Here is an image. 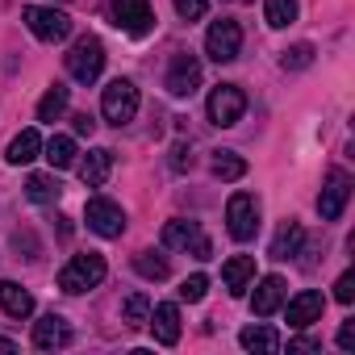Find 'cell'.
<instances>
[{
	"mask_svg": "<svg viewBox=\"0 0 355 355\" xmlns=\"http://www.w3.org/2000/svg\"><path fill=\"white\" fill-rule=\"evenodd\" d=\"M0 351L9 355V351H17V343H13V338H5V334H0Z\"/></svg>",
	"mask_w": 355,
	"mask_h": 355,
	"instance_id": "cell-38",
	"label": "cell"
},
{
	"mask_svg": "<svg viewBox=\"0 0 355 355\" xmlns=\"http://www.w3.org/2000/svg\"><path fill=\"white\" fill-rule=\"evenodd\" d=\"M163 247H171V251H193L197 259H209V255H214V247H209L201 222H189V218H171V222L163 226Z\"/></svg>",
	"mask_w": 355,
	"mask_h": 355,
	"instance_id": "cell-4",
	"label": "cell"
},
{
	"mask_svg": "<svg viewBox=\"0 0 355 355\" xmlns=\"http://www.w3.org/2000/svg\"><path fill=\"white\" fill-rule=\"evenodd\" d=\"M263 17H268L272 30L293 26V21H297V0H268V5H263Z\"/></svg>",
	"mask_w": 355,
	"mask_h": 355,
	"instance_id": "cell-28",
	"label": "cell"
},
{
	"mask_svg": "<svg viewBox=\"0 0 355 355\" xmlns=\"http://www.w3.org/2000/svg\"><path fill=\"white\" fill-rule=\"evenodd\" d=\"M84 218H88V230H96L101 239H121V230H125V214L109 197H92L88 209H84Z\"/></svg>",
	"mask_w": 355,
	"mask_h": 355,
	"instance_id": "cell-11",
	"label": "cell"
},
{
	"mask_svg": "<svg viewBox=\"0 0 355 355\" xmlns=\"http://www.w3.org/2000/svg\"><path fill=\"white\" fill-rule=\"evenodd\" d=\"M243 113H247V92L239 84H218L209 92V121L214 125H222V130L226 125H239Z\"/></svg>",
	"mask_w": 355,
	"mask_h": 355,
	"instance_id": "cell-7",
	"label": "cell"
},
{
	"mask_svg": "<svg viewBox=\"0 0 355 355\" xmlns=\"http://www.w3.org/2000/svg\"><path fill=\"white\" fill-rule=\"evenodd\" d=\"M318 347H322L318 338H293L288 343V351H318Z\"/></svg>",
	"mask_w": 355,
	"mask_h": 355,
	"instance_id": "cell-37",
	"label": "cell"
},
{
	"mask_svg": "<svg viewBox=\"0 0 355 355\" xmlns=\"http://www.w3.org/2000/svg\"><path fill=\"white\" fill-rule=\"evenodd\" d=\"M42 155H46V163H51L55 171H63V167H71V163H76V138L55 134V138L42 146Z\"/></svg>",
	"mask_w": 355,
	"mask_h": 355,
	"instance_id": "cell-25",
	"label": "cell"
},
{
	"mask_svg": "<svg viewBox=\"0 0 355 355\" xmlns=\"http://www.w3.org/2000/svg\"><path fill=\"white\" fill-rule=\"evenodd\" d=\"M26 26L38 42H63L71 34V17L55 5H30L26 9Z\"/></svg>",
	"mask_w": 355,
	"mask_h": 355,
	"instance_id": "cell-5",
	"label": "cell"
},
{
	"mask_svg": "<svg viewBox=\"0 0 355 355\" xmlns=\"http://www.w3.org/2000/svg\"><path fill=\"white\" fill-rule=\"evenodd\" d=\"M222 280H226L230 297H243V293L251 288V280H255V259H251V255H234V259H226V263H222Z\"/></svg>",
	"mask_w": 355,
	"mask_h": 355,
	"instance_id": "cell-17",
	"label": "cell"
},
{
	"mask_svg": "<svg viewBox=\"0 0 355 355\" xmlns=\"http://www.w3.org/2000/svg\"><path fill=\"white\" fill-rule=\"evenodd\" d=\"M171 167H175V171H189V167H193V146L175 142V146H171Z\"/></svg>",
	"mask_w": 355,
	"mask_h": 355,
	"instance_id": "cell-34",
	"label": "cell"
},
{
	"mask_svg": "<svg viewBox=\"0 0 355 355\" xmlns=\"http://www.w3.org/2000/svg\"><path fill=\"white\" fill-rule=\"evenodd\" d=\"M239 343H243V351H259V355H276L280 351V334L272 326H247L239 334Z\"/></svg>",
	"mask_w": 355,
	"mask_h": 355,
	"instance_id": "cell-23",
	"label": "cell"
},
{
	"mask_svg": "<svg viewBox=\"0 0 355 355\" xmlns=\"http://www.w3.org/2000/svg\"><path fill=\"white\" fill-rule=\"evenodd\" d=\"M284 297H288L284 280H280V276H263V280L255 284V293H251V309H255L259 318H272V313L284 305Z\"/></svg>",
	"mask_w": 355,
	"mask_h": 355,
	"instance_id": "cell-15",
	"label": "cell"
},
{
	"mask_svg": "<svg viewBox=\"0 0 355 355\" xmlns=\"http://www.w3.org/2000/svg\"><path fill=\"white\" fill-rule=\"evenodd\" d=\"M209 9V0H175V13H180L184 21H201Z\"/></svg>",
	"mask_w": 355,
	"mask_h": 355,
	"instance_id": "cell-32",
	"label": "cell"
},
{
	"mask_svg": "<svg viewBox=\"0 0 355 355\" xmlns=\"http://www.w3.org/2000/svg\"><path fill=\"white\" fill-rule=\"evenodd\" d=\"M301 243H305V230H301L297 222H284V226L276 230V239H272V259H293V255H301Z\"/></svg>",
	"mask_w": 355,
	"mask_h": 355,
	"instance_id": "cell-22",
	"label": "cell"
},
{
	"mask_svg": "<svg viewBox=\"0 0 355 355\" xmlns=\"http://www.w3.org/2000/svg\"><path fill=\"white\" fill-rule=\"evenodd\" d=\"M322 309H326V297L322 293H313V288H305V293H297L293 301H288V326L293 330H305V326H313V322H322Z\"/></svg>",
	"mask_w": 355,
	"mask_h": 355,
	"instance_id": "cell-13",
	"label": "cell"
},
{
	"mask_svg": "<svg viewBox=\"0 0 355 355\" xmlns=\"http://www.w3.org/2000/svg\"><path fill=\"white\" fill-rule=\"evenodd\" d=\"M205 293H209V276H201V272L180 284V301H201Z\"/></svg>",
	"mask_w": 355,
	"mask_h": 355,
	"instance_id": "cell-31",
	"label": "cell"
},
{
	"mask_svg": "<svg viewBox=\"0 0 355 355\" xmlns=\"http://www.w3.org/2000/svg\"><path fill=\"white\" fill-rule=\"evenodd\" d=\"M71 130H76V134H84V138H88V134H92V130H96V121H92V117H88V113H76V117H71Z\"/></svg>",
	"mask_w": 355,
	"mask_h": 355,
	"instance_id": "cell-36",
	"label": "cell"
},
{
	"mask_svg": "<svg viewBox=\"0 0 355 355\" xmlns=\"http://www.w3.org/2000/svg\"><path fill=\"white\" fill-rule=\"evenodd\" d=\"M67 101H71V88L51 84V88H46V96L38 101V121H59V117L67 113Z\"/></svg>",
	"mask_w": 355,
	"mask_h": 355,
	"instance_id": "cell-24",
	"label": "cell"
},
{
	"mask_svg": "<svg viewBox=\"0 0 355 355\" xmlns=\"http://www.w3.org/2000/svg\"><path fill=\"white\" fill-rule=\"evenodd\" d=\"M146 322L155 326V338H159L163 347H175V343H180V305L163 301V305H155V309H150V318H146Z\"/></svg>",
	"mask_w": 355,
	"mask_h": 355,
	"instance_id": "cell-16",
	"label": "cell"
},
{
	"mask_svg": "<svg viewBox=\"0 0 355 355\" xmlns=\"http://www.w3.org/2000/svg\"><path fill=\"white\" fill-rule=\"evenodd\" d=\"M313 63V46L309 42H297V46H288L284 55H280V67L284 71H301V67H309Z\"/></svg>",
	"mask_w": 355,
	"mask_h": 355,
	"instance_id": "cell-29",
	"label": "cell"
},
{
	"mask_svg": "<svg viewBox=\"0 0 355 355\" xmlns=\"http://www.w3.org/2000/svg\"><path fill=\"white\" fill-rule=\"evenodd\" d=\"M42 155V134L38 130H21L13 142H9V150H5V159L13 163V167H21V163H34Z\"/></svg>",
	"mask_w": 355,
	"mask_h": 355,
	"instance_id": "cell-20",
	"label": "cell"
},
{
	"mask_svg": "<svg viewBox=\"0 0 355 355\" xmlns=\"http://www.w3.org/2000/svg\"><path fill=\"white\" fill-rule=\"evenodd\" d=\"M113 21L130 38H146L155 30V9H150V0H113Z\"/></svg>",
	"mask_w": 355,
	"mask_h": 355,
	"instance_id": "cell-9",
	"label": "cell"
},
{
	"mask_svg": "<svg viewBox=\"0 0 355 355\" xmlns=\"http://www.w3.org/2000/svg\"><path fill=\"white\" fill-rule=\"evenodd\" d=\"M214 175H218V180H243V175H247V159L234 155V150H218L214 155Z\"/></svg>",
	"mask_w": 355,
	"mask_h": 355,
	"instance_id": "cell-26",
	"label": "cell"
},
{
	"mask_svg": "<svg viewBox=\"0 0 355 355\" xmlns=\"http://www.w3.org/2000/svg\"><path fill=\"white\" fill-rule=\"evenodd\" d=\"M167 92L171 96H193L197 88H201V59L197 55H189V51H180L171 59V67H167Z\"/></svg>",
	"mask_w": 355,
	"mask_h": 355,
	"instance_id": "cell-12",
	"label": "cell"
},
{
	"mask_svg": "<svg viewBox=\"0 0 355 355\" xmlns=\"http://www.w3.org/2000/svg\"><path fill=\"white\" fill-rule=\"evenodd\" d=\"M134 272H138L142 280H167V276H171L167 259L155 255V251H138V255H134Z\"/></svg>",
	"mask_w": 355,
	"mask_h": 355,
	"instance_id": "cell-27",
	"label": "cell"
},
{
	"mask_svg": "<svg viewBox=\"0 0 355 355\" xmlns=\"http://www.w3.org/2000/svg\"><path fill=\"white\" fill-rule=\"evenodd\" d=\"M146 318H150L146 293H130V297H125V326H146Z\"/></svg>",
	"mask_w": 355,
	"mask_h": 355,
	"instance_id": "cell-30",
	"label": "cell"
},
{
	"mask_svg": "<svg viewBox=\"0 0 355 355\" xmlns=\"http://www.w3.org/2000/svg\"><path fill=\"white\" fill-rule=\"evenodd\" d=\"M226 230L234 243H251L259 234V197L255 193H234L226 205Z\"/></svg>",
	"mask_w": 355,
	"mask_h": 355,
	"instance_id": "cell-3",
	"label": "cell"
},
{
	"mask_svg": "<svg viewBox=\"0 0 355 355\" xmlns=\"http://www.w3.org/2000/svg\"><path fill=\"white\" fill-rule=\"evenodd\" d=\"M26 197H30L34 205H55V201L63 197V184L55 180V175L38 171V175H30V180H26Z\"/></svg>",
	"mask_w": 355,
	"mask_h": 355,
	"instance_id": "cell-21",
	"label": "cell"
},
{
	"mask_svg": "<svg viewBox=\"0 0 355 355\" xmlns=\"http://www.w3.org/2000/svg\"><path fill=\"white\" fill-rule=\"evenodd\" d=\"M0 309H5L9 318H30L34 313V297L17 280H0Z\"/></svg>",
	"mask_w": 355,
	"mask_h": 355,
	"instance_id": "cell-19",
	"label": "cell"
},
{
	"mask_svg": "<svg viewBox=\"0 0 355 355\" xmlns=\"http://www.w3.org/2000/svg\"><path fill=\"white\" fill-rule=\"evenodd\" d=\"M101 71H105V46H101V38H92V34L76 38L71 51H67V76L76 84H96Z\"/></svg>",
	"mask_w": 355,
	"mask_h": 355,
	"instance_id": "cell-1",
	"label": "cell"
},
{
	"mask_svg": "<svg viewBox=\"0 0 355 355\" xmlns=\"http://www.w3.org/2000/svg\"><path fill=\"white\" fill-rule=\"evenodd\" d=\"M109 171H113V150L96 146V150H88V159L80 163V180H84L88 189H101V184L109 180Z\"/></svg>",
	"mask_w": 355,
	"mask_h": 355,
	"instance_id": "cell-18",
	"label": "cell"
},
{
	"mask_svg": "<svg viewBox=\"0 0 355 355\" xmlns=\"http://www.w3.org/2000/svg\"><path fill=\"white\" fill-rule=\"evenodd\" d=\"M334 301H343V305L355 301V272H343V276H338V284H334Z\"/></svg>",
	"mask_w": 355,
	"mask_h": 355,
	"instance_id": "cell-33",
	"label": "cell"
},
{
	"mask_svg": "<svg viewBox=\"0 0 355 355\" xmlns=\"http://www.w3.org/2000/svg\"><path fill=\"white\" fill-rule=\"evenodd\" d=\"M67 343H71V326H67V318L46 313V318L34 322V347H38V351H63Z\"/></svg>",
	"mask_w": 355,
	"mask_h": 355,
	"instance_id": "cell-14",
	"label": "cell"
},
{
	"mask_svg": "<svg viewBox=\"0 0 355 355\" xmlns=\"http://www.w3.org/2000/svg\"><path fill=\"white\" fill-rule=\"evenodd\" d=\"M239 51H243V30H239V21H214L209 34H205V55H209L214 63H230V59H239Z\"/></svg>",
	"mask_w": 355,
	"mask_h": 355,
	"instance_id": "cell-10",
	"label": "cell"
},
{
	"mask_svg": "<svg viewBox=\"0 0 355 355\" xmlns=\"http://www.w3.org/2000/svg\"><path fill=\"white\" fill-rule=\"evenodd\" d=\"M105 255H96V251H88V255H71L67 259V268L59 272V288L63 293H88V288H96L101 280H105Z\"/></svg>",
	"mask_w": 355,
	"mask_h": 355,
	"instance_id": "cell-2",
	"label": "cell"
},
{
	"mask_svg": "<svg viewBox=\"0 0 355 355\" xmlns=\"http://www.w3.org/2000/svg\"><path fill=\"white\" fill-rule=\"evenodd\" d=\"M101 113H105L109 125L134 121V113H138V88H134L130 80H113V84L101 92Z\"/></svg>",
	"mask_w": 355,
	"mask_h": 355,
	"instance_id": "cell-6",
	"label": "cell"
},
{
	"mask_svg": "<svg viewBox=\"0 0 355 355\" xmlns=\"http://www.w3.org/2000/svg\"><path fill=\"white\" fill-rule=\"evenodd\" d=\"M338 347L343 351H355V322H343L338 326Z\"/></svg>",
	"mask_w": 355,
	"mask_h": 355,
	"instance_id": "cell-35",
	"label": "cell"
},
{
	"mask_svg": "<svg viewBox=\"0 0 355 355\" xmlns=\"http://www.w3.org/2000/svg\"><path fill=\"white\" fill-rule=\"evenodd\" d=\"M347 201H351V175H347L343 167H334V171L326 175L322 193H318V214H322V222H338L343 209H347Z\"/></svg>",
	"mask_w": 355,
	"mask_h": 355,
	"instance_id": "cell-8",
	"label": "cell"
}]
</instances>
